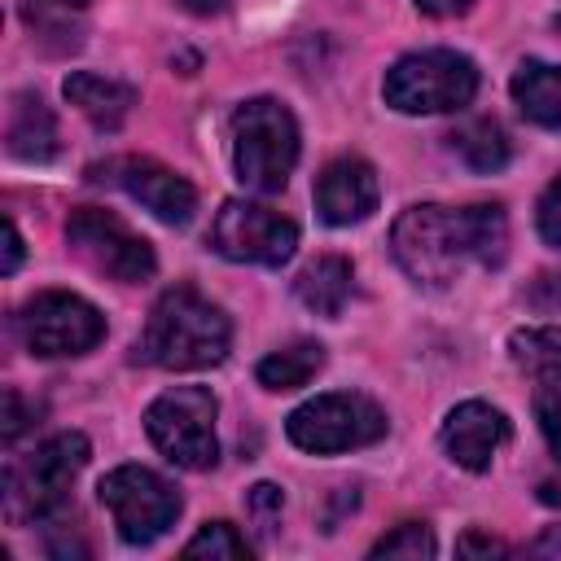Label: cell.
Masks as SVG:
<instances>
[{
    "label": "cell",
    "mask_w": 561,
    "mask_h": 561,
    "mask_svg": "<svg viewBox=\"0 0 561 561\" xmlns=\"http://www.w3.org/2000/svg\"><path fill=\"white\" fill-rule=\"evenodd\" d=\"M390 245L399 267L421 280V285H451L460 267L473 259L482 267H500L508 254V219L495 202H473V206H408L394 228Z\"/></svg>",
    "instance_id": "6da1fadb"
},
{
    "label": "cell",
    "mask_w": 561,
    "mask_h": 561,
    "mask_svg": "<svg viewBox=\"0 0 561 561\" xmlns=\"http://www.w3.org/2000/svg\"><path fill=\"white\" fill-rule=\"evenodd\" d=\"M228 342H232L228 316L210 298H202L193 285H171L145 320L136 359L171 373H197V368L224 364Z\"/></svg>",
    "instance_id": "7a4b0ae2"
},
{
    "label": "cell",
    "mask_w": 561,
    "mask_h": 561,
    "mask_svg": "<svg viewBox=\"0 0 561 561\" xmlns=\"http://www.w3.org/2000/svg\"><path fill=\"white\" fill-rule=\"evenodd\" d=\"M83 465H88V438L75 430L53 434L35 451L9 460L4 465V517L13 526L53 517L66 504L70 482Z\"/></svg>",
    "instance_id": "3957f363"
},
{
    "label": "cell",
    "mask_w": 561,
    "mask_h": 561,
    "mask_svg": "<svg viewBox=\"0 0 561 561\" xmlns=\"http://www.w3.org/2000/svg\"><path fill=\"white\" fill-rule=\"evenodd\" d=\"M232 162L245 188L280 193L298 162V123L276 96H254L232 114Z\"/></svg>",
    "instance_id": "277c9868"
},
{
    "label": "cell",
    "mask_w": 561,
    "mask_h": 561,
    "mask_svg": "<svg viewBox=\"0 0 561 561\" xmlns=\"http://www.w3.org/2000/svg\"><path fill=\"white\" fill-rule=\"evenodd\" d=\"M386 105L399 114H451L465 110L478 92V70L465 53L451 48H425L408 53L386 70Z\"/></svg>",
    "instance_id": "5b68a950"
},
{
    "label": "cell",
    "mask_w": 561,
    "mask_h": 561,
    "mask_svg": "<svg viewBox=\"0 0 561 561\" xmlns=\"http://www.w3.org/2000/svg\"><path fill=\"white\" fill-rule=\"evenodd\" d=\"M149 443L180 469H210L219 456L215 438V394L202 386L162 390L145 412Z\"/></svg>",
    "instance_id": "8992f818"
},
{
    "label": "cell",
    "mask_w": 561,
    "mask_h": 561,
    "mask_svg": "<svg viewBox=\"0 0 561 561\" xmlns=\"http://www.w3.org/2000/svg\"><path fill=\"white\" fill-rule=\"evenodd\" d=\"M285 434L294 447L316 451V456H333V451H351V447H368L386 434V412L364 399V394H316L302 408L289 412Z\"/></svg>",
    "instance_id": "52a82bcc"
},
{
    "label": "cell",
    "mask_w": 561,
    "mask_h": 561,
    "mask_svg": "<svg viewBox=\"0 0 561 561\" xmlns=\"http://www.w3.org/2000/svg\"><path fill=\"white\" fill-rule=\"evenodd\" d=\"M96 491H101V504L110 508L123 543H140L145 548V543L162 539L180 517V491L162 473H153L145 465L110 469Z\"/></svg>",
    "instance_id": "ba28073f"
},
{
    "label": "cell",
    "mask_w": 561,
    "mask_h": 561,
    "mask_svg": "<svg viewBox=\"0 0 561 561\" xmlns=\"http://www.w3.org/2000/svg\"><path fill=\"white\" fill-rule=\"evenodd\" d=\"M18 333L31 355L61 359V355H83L105 337V316L66 289H44L22 302L18 311Z\"/></svg>",
    "instance_id": "9c48e42d"
},
{
    "label": "cell",
    "mask_w": 561,
    "mask_h": 561,
    "mask_svg": "<svg viewBox=\"0 0 561 561\" xmlns=\"http://www.w3.org/2000/svg\"><path fill=\"white\" fill-rule=\"evenodd\" d=\"M66 241L70 250L96 267L101 276L110 280H123V285H140L153 276L158 259H153V245L145 237H136L118 215L101 210V206H79L70 210L66 219Z\"/></svg>",
    "instance_id": "30bf717a"
},
{
    "label": "cell",
    "mask_w": 561,
    "mask_h": 561,
    "mask_svg": "<svg viewBox=\"0 0 561 561\" xmlns=\"http://www.w3.org/2000/svg\"><path fill=\"white\" fill-rule=\"evenodd\" d=\"M210 245H215L224 259H232V263L280 267V263L294 254V245H298V228H294V219H285V215L272 210V206L228 197V202L215 210Z\"/></svg>",
    "instance_id": "8fae6325"
},
{
    "label": "cell",
    "mask_w": 561,
    "mask_h": 561,
    "mask_svg": "<svg viewBox=\"0 0 561 561\" xmlns=\"http://www.w3.org/2000/svg\"><path fill=\"white\" fill-rule=\"evenodd\" d=\"M88 180L96 184H114L123 188L127 197H136L149 215H158L162 224H188L193 210H197V193L184 175H175L171 167L153 162V158H110V162H96L88 167Z\"/></svg>",
    "instance_id": "7c38bea8"
},
{
    "label": "cell",
    "mask_w": 561,
    "mask_h": 561,
    "mask_svg": "<svg viewBox=\"0 0 561 561\" xmlns=\"http://www.w3.org/2000/svg\"><path fill=\"white\" fill-rule=\"evenodd\" d=\"M377 197H381V184H377V171L346 153V158H333L320 175H316V210L324 224L333 228H346V224H359L377 210Z\"/></svg>",
    "instance_id": "4fadbf2b"
},
{
    "label": "cell",
    "mask_w": 561,
    "mask_h": 561,
    "mask_svg": "<svg viewBox=\"0 0 561 561\" xmlns=\"http://www.w3.org/2000/svg\"><path fill=\"white\" fill-rule=\"evenodd\" d=\"M443 451L469 469V473H482L491 465V456L500 451V443L508 438V421L500 408L482 403V399H469V403H456L443 421Z\"/></svg>",
    "instance_id": "5bb4252c"
},
{
    "label": "cell",
    "mask_w": 561,
    "mask_h": 561,
    "mask_svg": "<svg viewBox=\"0 0 561 561\" xmlns=\"http://www.w3.org/2000/svg\"><path fill=\"white\" fill-rule=\"evenodd\" d=\"M61 92H66V101H70L88 123H96L101 131H114V127L131 114V105H136V88H127V83H118V79H110V75H96V70H75V75H66Z\"/></svg>",
    "instance_id": "9a60e30c"
},
{
    "label": "cell",
    "mask_w": 561,
    "mask_h": 561,
    "mask_svg": "<svg viewBox=\"0 0 561 561\" xmlns=\"http://www.w3.org/2000/svg\"><path fill=\"white\" fill-rule=\"evenodd\" d=\"M4 136H9V153L22 158V162H44V158L57 153V118L44 105L39 92H18L13 96Z\"/></svg>",
    "instance_id": "2e32d148"
},
{
    "label": "cell",
    "mask_w": 561,
    "mask_h": 561,
    "mask_svg": "<svg viewBox=\"0 0 561 561\" xmlns=\"http://www.w3.org/2000/svg\"><path fill=\"white\" fill-rule=\"evenodd\" d=\"M294 294H298V302L307 307V311H316V316H342V307H346V298H351V259H342V254H320V259H311L298 276H294Z\"/></svg>",
    "instance_id": "e0dca14e"
},
{
    "label": "cell",
    "mask_w": 561,
    "mask_h": 561,
    "mask_svg": "<svg viewBox=\"0 0 561 561\" xmlns=\"http://www.w3.org/2000/svg\"><path fill=\"white\" fill-rule=\"evenodd\" d=\"M513 101L530 123L561 131V66L522 61L513 75Z\"/></svg>",
    "instance_id": "ac0fdd59"
},
{
    "label": "cell",
    "mask_w": 561,
    "mask_h": 561,
    "mask_svg": "<svg viewBox=\"0 0 561 561\" xmlns=\"http://www.w3.org/2000/svg\"><path fill=\"white\" fill-rule=\"evenodd\" d=\"M320 368H324V346L311 342V337H302V342H289V346L263 355L259 368H254V377H259V386H267V390H298V386H307Z\"/></svg>",
    "instance_id": "d6986e66"
},
{
    "label": "cell",
    "mask_w": 561,
    "mask_h": 561,
    "mask_svg": "<svg viewBox=\"0 0 561 561\" xmlns=\"http://www.w3.org/2000/svg\"><path fill=\"white\" fill-rule=\"evenodd\" d=\"M447 145L473 171H500L508 162V136H504V127L495 118H469V123H460L447 136Z\"/></svg>",
    "instance_id": "ffe728a7"
},
{
    "label": "cell",
    "mask_w": 561,
    "mask_h": 561,
    "mask_svg": "<svg viewBox=\"0 0 561 561\" xmlns=\"http://www.w3.org/2000/svg\"><path fill=\"white\" fill-rule=\"evenodd\" d=\"M508 355L522 373H530L539 381H561V324L517 329L508 337Z\"/></svg>",
    "instance_id": "44dd1931"
},
{
    "label": "cell",
    "mask_w": 561,
    "mask_h": 561,
    "mask_svg": "<svg viewBox=\"0 0 561 561\" xmlns=\"http://www.w3.org/2000/svg\"><path fill=\"white\" fill-rule=\"evenodd\" d=\"M184 557H224V561H241V557H250V543L237 535V526H228V522H206V526L184 543Z\"/></svg>",
    "instance_id": "7402d4cb"
},
{
    "label": "cell",
    "mask_w": 561,
    "mask_h": 561,
    "mask_svg": "<svg viewBox=\"0 0 561 561\" xmlns=\"http://www.w3.org/2000/svg\"><path fill=\"white\" fill-rule=\"evenodd\" d=\"M434 552H438V543H434L430 526L403 522V526H394L390 535H381L368 557H408V561H421V557H434Z\"/></svg>",
    "instance_id": "603a6c76"
},
{
    "label": "cell",
    "mask_w": 561,
    "mask_h": 561,
    "mask_svg": "<svg viewBox=\"0 0 561 561\" xmlns=\"http://www.w3.org/2000/svg\"><path fill=\"white\" fill-rule=\"evenodd\" d=\"M280 508H285L280 486H272V482H254V486L245 491V513H250V522L259 526V535H272V530H276Z\"/></svg>",
    "instance_id": "cb8c5ba5"
},
{
    "label": "cell",
    "mask_w": 561,
    "mask_h": 561,
    "mask_svg": "<svg viewBox=\"0 0 561 561\" xmlns=\"http://www.w3.org/2000/svg\"><path fill=\"white\" fill-rule=\"evenodd\" d=\"M535 421H539V430H543L548 451L561 460V386H557V381H548V386L535 394Z\"/></svg>",
    "instance_id": "d4e9b609"
},
{
    "label": "cell",
    "mask_w": 561,
    "mask_h": 561,
    "mask_svg": "<svg viewBox=\"0 0 561 561\" xmlns=\"http://www.w3.org/2000/svg\"><path fill=\"white\" fill-rule=\"evenodd\" d=\"M535 224H539V237H543L552 250H561V175L543 188L539 210H535Z\"/></svg>",
    "instance_id": "484cf974"
},
{
    "label": "cell",
    "mask_w": 561,
    "mask_h": 561,
    "mask_svg": "<svg viewBox=\"0 0 561 561\" xmlns=\"http://www.w3.org/2000/svg\"><path fill=\"white\" fill-rule=\"evenodd\" d=\"M31 421H35V408L22 399V390H4V425H0V438H4V447H13L26 430H31Z\"/></svg>",
    "instance_id": "4316f807"
},
{
    "label": "cell",
    "mask_w": 561,
    "mask_h": 561,
    "mask_svg": "<svg viewBox=\"0 0 561 561\" xmlns=\"http://www.w3.org/2000/svg\"><path fill=\"white\" fill-rule=\"evenodd\" d=\"M526 302L543 316H557L561 311V272H539L526 289Z\"/></svg>",
    "instance_id": "83f0119b"
},
{
    "label": "cell",
    "mask_w": 561,
    "mask_h": 561,
    "mask_svg": "<svg viewBox=\"0 0 561 561\" xmlns=\"http://www.w3.org/2000/svg\"><path fill=\"white\" fill-rule=\"evenodd\" d=\"M456 552H460V557H508L513 548H508L504 539H495V535L469 530V535H460V539H456Z\"/></svg>",
    "instance_id": "f1b7e54d"
},
{
    "label": "cell",
    "mask_w": 561,
    "mask_h": 561,
    "mask_svg": "<svg viewBox=\"0 0 561 561\" xmlns=\"http://www.w3.org/2000/svg\"><path fill=\"white\" fill-rule=\"evenodd\" d=\"M18 263H22V237H18V224H13V219H4V263H0V272H4V276H13V272H18Z\"/></svg>",
    "instance_id": "f546056e"
},
{
    "label": "cell",
    "mask_w": 561,
    "mask_h": 561,
    "mask_svg": "<svg viewBox=\"0 0 561 561\" xmlns=\"http://www.w3.org/2000/svg\"><path fill=\"white\" fill-rule=\"evenodd\" d=\"M416 9L425 18H456V13H469L473 0H416Z\"/></svg>",
    "instance_id": "4dcf8cb0"
},
{
    "label": "cell",
    "mask_w": 561,
    "mask_h": 561,
    "mask_svg": "<svg viewBox=\"0 0 561 561\" xmlns=\"http://www.w3.org/2000/svg\"><path fill=\"white\" fill-rule=\"evenodd\" d=\"M530 552H535V557H561V526H548V530L530 543Z\"/></svg>",
    "instance_id": "1f68e13d"
},
{
    "label": "cell",
    "mask_w": 561,
    "mask_h": 561,
    "mask_svg": "<svg viewBox=\"0 0 561 561\" xmlns=\"http://www.w3.org/2000/svg\"><path fill=\"white\" fill-rule=\"evenodd\" d=\"M539 500L543 504H561V482H539Z\"/></svg>",
    "instance_id": "d6a6232c"
},
{
    "label": "cell",
    "mask_w": 561,
    "mask_h": 561,
    "mask_svg": "<svg viewBox=\"0 0 561 561\" xmlns=\"http://www.w3.org/2000/svg\"><path fill=\"white\" fill-rule=\"evenodd\" d=\"M184 4H188L193 13H215V9H219V0H184Z\"/></svg>",
    "instance_id": "836d02e7"
},
{
    "label": "cell",
    "mask_w": 561,
    "mask_h": 561,
    "mask_svg": "<svg viewBox=\"0 0 561 561\" xmlns=\"http://www.w3.org/2000/svg\"><path fill=\"white\" fill-rule=\"evenodd\" d=\"M48 4H61V9H79L83 0H48Z\"/></svg>",
    "instance_id": "e575fe53"
}]
</instances>
